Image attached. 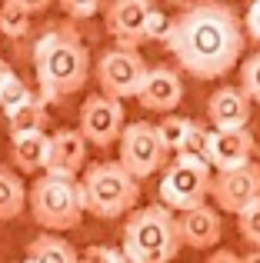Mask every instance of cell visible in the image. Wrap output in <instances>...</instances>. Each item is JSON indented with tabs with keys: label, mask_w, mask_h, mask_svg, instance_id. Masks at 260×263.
I'll list each match as a JSON object with an SVG mask.
<instances>
[{
	"label": "cell",
	"mask_w": 260,
	"mask_h": 263,
	"mask_svg": "<svg viewBox=\"0 0 260 263\" xmlns=\"http://www.w3.org/2000/svg\"><path fill=\"white\" fill-rule=\"evenodd\" d=\"M247 33L244 20L227 4L187 7L174 17L167 37V50L183 73L197 80H220L240 64Z\"/></svg>",
	"instance_id": "1"
},
{
	"label": "cell",
	"mask_w": 260,
	"mask_h": 263,
	"mask_svg": "<svg viewBox=\"0 0 260 263\" xmlns=\"http://www.w3.org/2000/svg\"><path fill=\"white\" fill-rule=\"evenodd\" d=\"M33 67H37L40 100L57 103L84 90L90 77V50L70 24H50L33 44Z\"/></svg>",
	"instance_id": "2"
},
{
	"label": "cell",
	"mask_w": 260,
	"mask_h": 263,
	"mask_svg": "<svg viewBox=\"0 0 260 263\" xmlns=\"http://www.w3.org/2000/svg\"><path fill=\"white\" fill-rule=\"evenodd\" d=\"M120 250L130 263H170L180 250V227L174 210H167L163 203L130 210Z\"/></svg>",
	"instance_id": "3"
},
{
	"label": "cell",
	"mask_w": 260,
	"mask_h": 263,
	"mask_svg": "<svg viewBox=\"0 0 260 263\" xmlns=\"http://www.w3.org/2000/svg\"><path fill=\"white\" fill-rule=\"evenodd\" d=\"M27 206L30 217L44 233H64L84 220L87 203H84V186L77 177H57L44 174L30 183L27 190Z\"/></svg>",
	"instance_id": "4"
},
{
	"label": "cell",
	"mask_w": 260,
	"mask_h": 263,
	"mask_svg": "<svg viewBox=\"0 0 260 263\" xmlns=\"http://www.w3.org/2000/svg\"><path fill=\"white\" fill-rule=\"evenodd\" d=\"M80 186H84L87 213L97 217V220L124 217V213L137 210V200H140V180H134L117 160L90 163L84 170Z\"/></svg>",
	"instance_id": "5"
},
{
	"label": "cell",
	"mask_w": 260,
	"mask_h": 263,
	"mask_svg": "<svg viewBox=\"0 0 260 263\" xmlns=\"http://www.w3.org/2000/svg\"><path fill=\"white\" fill-rule=\"evenodd\" d=\"M117 143H120L117 163L134 180H147V177H154L157 170H167V163H170L167 160L170 150L163 147V140H160L154 123H143V120L127 123Z\"/></svg>",
	"instance_id": "6"
},
{
	"label": "cell",
	"mask_w": 260,
	"mask_h": 263,
	"mask_svg": "<svg viewBox=\"0 0 260 263\" xmlns=\"http://www.w3.org/2000/svg\"><path fill=\"white\" fill-rule=\"evenodd\" d=\"M210 197V167L203 163H190L177 157L174 163H167L160 177V203L174 213H187L194 206L207 203Z\"/></svg>",
	"instance_id": "7"
},
{
	"label": "cell",
	"mask_w": 260,
	"mask_h": 263,
	"mask_svg": "<svg viewBox=\"0 0 260 263\" xmlns=\"http://www.w3.org/2000/svg\"><path fill=\"white\" fill-rule=\"evenodd\" d=\"M150 67L143 64V57L137 50H124V47H114L104 57L97 60V84L100 93L114 97V100H127V97H137L147 80Z\"/></svg>",
	"instance_id": "8"
},
{
	"label": "cell",
	"mask_w": 260,
	"mask_h": 263,
	"mask_svg": "<svg viewBox=\"0 0 260 263\" xmlns=\"http://www.w3.org/2000/svg\"><path fill=\"white\" fill-rule=\"evenodd\" d=\"M124 103L114 100V97L107 93H94L84 100V107H80V134H84L87 143H94V147L107 150L110 143L120 140V134H124Z\"/></svg>",
	"instance_id": "9"
},
{
	"label": "cell",
	"mask_w": 260,
	"mask_h": 263,
	"mask_svg": "<svg viewBox=\"0 0 260 263\" xmlns=\"http://www.w3.org/2000/svg\"><path fill=\"white\" fill-rule=\"evenodd\" d=\"M210 197L220 213H244L254 200H260V163H247L237 170L210 177Z\"/></svg>",
	"instance_id": "10"
},
{
	"label": "cell",
	"mask_w": 260,
	"mask_h": 263,
	"mask_svg": "<svg viewBox=\"0 0 260 263\" xmlns=\"http://www.w3.org/2000/svg\"><path fill=\"white\" fill-rule=\"evenodd\" d=\"M154 7H157L154 0H107V7H104L107 33L124 50H137L140 44H147L143 40V24H147Z\"/></svg>",
	"instance_id": "11"
},
{
	"label": "cell",
	"mask_w": 260,
	"mask_h": 263,
	"mask_svg": "<svg viewBox=\"0 0 260 263\" xmlns=\"http://www.w3.org/2000/svg\"><path fill=\"white\" fill-rule=\"evenodd\" d=\"M254 154H257V137L247 127L244 130H210V167L217 174L254 163Z\"/></svg>",
	"instance_id": "12"
},
{
	"label": "cell",
	"mask_w": 260,
	"mask_h": 263,
	"mask_svg": "<svg viewBox=\"0 0 260 263\" xmlns=\"http://www.w3.org/2000/svg\"><path fill=\"white\" fill-rule=\"evenodd\" d=\"M143 110H154V114L167 117L170 110H177L183 103V77L174 67H154L147 70V80H143L140 93H137Z\"/></svg>",
	"instance_id": "13"
},
{
	"label": "cell",
	"mask_w": 260,
	"mask_h": 263,
	"mask_svg": "<svg viewBox=\"0 0 260 263\" xmlns=\"http://www.w3.org/2000/svg\"><path fill=\"white\" fill-rule=\"evenodd\" d=\"M250 107L240 87H217L207 97V120L214 130H244L250 123Z\"/></svg>",
	"instance_id": "14"
},
{
	"label": "cell",
	"mask_w": 260,
	"mask_h": 263,
	"mask_svg": "<svg viewBox=\"0 0 260 263\" xmlns=\"http://www.w3.org/2000/svg\"><path fill=\"white\" fill-rule=\"evenodd\" d=\"M177 227H180V243L194 247V250H214L220 243V233H224L220 210L210 206V203H200L194 210L180 213Z\"/></svg>",
	"instance_id": "15"
},
{
	"label": "cell",
	"mask_w": 260,
	"mask_h": 263,
	"mask_svg": "<svg viewBox=\"0 0 260 263\" xmlns=\"http://www.w3.org/2000/svg\"><path fill=\"white\" fill-rule=\"evenodd\" d=\"M87 163V140L80 130H57L50 137V154H47L44 174L57 177H77V170H84Z\"/></svg>",
	"instance_id": "16"
},
{
	"label": "cell",
	"mask_w": 260,
	"mask_h": 263,
	"mask_svg": "<svg viewBox=\"0 0 260 263\" xmlns=\"http://www.w3.org/2000/svg\"><path fill=\"white\" fill-rule=\"evenodd\" d=\"M50 137L47 134H24L10 140V163L17 174H40L47 167Z\"/></svg>",
	"instance_id": "17"
},
{
	"label": "cell",
	"mask_w": 260,
	"mask_h": 263,
	"mask_svg": "<svg viewBox=\"0 0 260 263\" xmlns=\"http://www.w3.org/2000/svg\"><path fill=\"white\" fill-rule=\"evenodd\" d=\"M27 260L30 263H80L77 250L60 233H40V237H33L27 243Z\"/></svg>",
	"instance_id": "18"
},
{
	"label": "cell",
	"mask_w": 260,
	"mask_h": 263,
	"mask_svg": "<svg viewBox=\"0 0 260 263\" xmlns=\"http://www.w3.org/2000/svg\"><path fill=\"white\" fill-rule=\"evenodd\" d=\"M27 190L24 177L17 174L13 167H4L0 163V220H17L27 206Z\"/></svg>",
	"instance_id": "19"
},
{
	"label": "cell",
	"mask_w": 260,
	"mask_h": 263,
	"mask_svg": "<svg viewBox=\"0 0 260 263\" xmlns=\"http://www.w3.org/2000/svg\"><path fill=\"white\" fill-rule=\"evenodd\" d=\"M7 127H10L13 137H24V134H44L47 127V103L40 100H30L27 107H20L17 114L7 117Z\"/></svg>",
	"instance_id": "20"
},
{
	"label": "cell",
	"mask_w": 260,
	"mask_h": 263,
	"mask_svg": "<svg viewBox=\"0 0 260 263\" xmlns=\"http://www.w3.org/2000/svg\"><path fill=\"white\" fill-rule=\"evenodd\" d=\"M30 17L33 13L27 10L20 0H0V33L10 40H20L30 33Z\"/></svg>",
	"instance_id": "21"
},
{
	"label": "cell",
	"mask_w": 260,
	"mask_h": 263,
	"mask_svg": "<svg viewBox=\"0 0 260 263\" xmlns=\"http://www.w3.org/2000/svg\"><path fill=\"white\" fill-rule=\"evenodd\" d=\"M177 157H180V160H190V163H203V167H210V130L203 127V123L194 120V127H190L183 147L177 150Z\"/></svg>",
	"instance_id": "22"
},
{
	"label": "cell",
	"mask_w": 260,
	"mask_h": 263,
	"mask_svg": "<svg viewBox=\"0 0 260 263\" xmlns=\"http://www.w3.org/2000/svg\"><path fill=\"white\" fill-rule=\"evenodd\" d=\"M190 127H194V120H190V117L167 114V117H160V123H157V134H160L163 147H167L170 154H177V150L183 147V140H187Z\"/></svg>",
	"instance_id": "23"
},
{
	"label": "cell",
	"mask_w": 260,
	"mask_h": 263,
	"mask_svg": "<svg viewBox=\"0 0 260 263\" xmlns=\"http://www.w3.org/2000/svg\"><path fill=\"white\" fill-rule=\"evenodd\" d=\"M30 100H37V93L30 90V84H24V80L13 73V77L4 84V90H0V114L10 117V114H17L20 107H27Z\"/></svg>",
	"instance_id": "24"
},
{
	"label": "cell",
	"mask_w": 260,
	"mask_h": 263,
	"mask_svg": "<svg viewBox=\"0 0 260 263\" xmlns=\"http://www.w3.org/2000/svg\"><path fill=\"white\" fill-rule=\"evenodd\" d=\"M240 90L250 103H260V50L240 60Z\"/></svg>",
	"instance_id": "25"
},
{
	"label": "cell",
	"mask_w": 260,
	"mask_h": 263,
	"mask_svg": "<svg viewBox=\"0 0 260 263\" xmlns=\"http://www.w3.org/2000/svg\"><path fill=\"white\" fill-rule=\"evenodd\" d=\"M237 230L254 250H260V200H254L244 213H237Z\"/></svg>",
	"instance_id": "26"
},
{
	"label": "cell",
	"mask_w": 260,
	"mask_h": 263,
	"mask_svg": "<svg viewBox=\"0 0 260 263\" xmlns=\"http://www.w3.org/2000/svg\"><path fill=\"white\" fill-rule=\"evenodd\" d=\"M170 27H174V17H170L167 10H160V7H154L147 24H143V40H160V44H167Z\"/></svg>",
	"instance_id": "27"
},
{
	"label": "cell",
	"mask_w": 260,
	"mask_h": 263,
	"mask_svg": "<svg viewBox=\"0 0 260 263\" xmlns=\"http://www.w3.org/2000/svg\"><path fill=\"white\" fill-rule=\"evenodd\" d=\"M57 4L70 20H87V17H97L107 7V0H57Z\"/></svg>",
	"instance_id": "28"
},
{
	"label": "cell",
	"mask_w": 260,
	"mask_h": 263,
	"mask_svg": "<svg viewBox=\"0 0 260 263\" xmlns=\"http://www.w3.org/2000/svg\"><path fill=\"white\" fill-rule=\"evenodd\" d=\"M80 263H130L124 257V250H114V247H104V243H94L80 253Z\"/></svg>",
	"instance_id": "29"
},
{
	"label": "cell",
	"mask_w": 260,
	"mask_h": 263,
	"mask_svg": "<svg viewBox=\"0 0 260 263\" xmlns=\"http://www.w3.org/2000/svg\"><path fill=\"white\" fill-rule=\"evenodd\" d=\"M244 33H247V40L260 44V0H250L247 17H244Z\"/></svg>",
	"instance_id": "30"
},
{
	"label": "cell",
	"mask_w": 260,
	"mask_h": 263,
	"mask_svg": "<svg viewBox=\"0 0 260 263\" xmlns=\"http://www.w3.org/2000/svg\"><path fill=\"white\" fill-rule=\"evenodd\" d=\"M207 263H244V257L234 253V250H227V247H220V250H210Z\"/></svg>",
	"instance_id": "31"
},
{
	"label": "cell",
	"mask_w": 260,
	"mask_h": 263,
	"mask_svg": "<svg viewBox=\"0 0 260 263\" xmlns=\"http://www.w3.org/2000/svg\"><path fill=\"white\" fill-rule=\"evenodd\" d=\"M20 4H24V7H27V10H30V13H44L47 7L53 4V0H20Z\"/></svg>",
	"instance_id": "32"
},
{
	"label": "cell",
	"mask_w": 260,
	"mask_h": 263,
	"mask_svg": "<svg viewBox=\"0 0 260 263\" xmlns=\"http://www.w3.org/2000/svg\"><path fill=\"white\" fill-rule=\"evenodd\" d=\"M13 77V70H10V64H7V60H0V90H4V84L7 80Z\"/></svg>",
	"instance_id": "33"
},
{
	"label": "cell",
	"mask_w": 260,
	"mask_h": 263,
	"mask_svg": "<svg viewBox=\"0 0 260 263\" xmlns=\"http://www.w3.org/2000/svg\"><path fill=\"white\" fill-rule=\"evenodd\" d=\"M244 263H260V250H250L247 257H244Z\"/></svg>",
	"instance_id": "34"
},
{
	"label": "cell",
	"mask_w": 260,
	"mask_h": 263,
	"mask_svg": "<svg viewBox=\"0 0 260 263\" xmlns=\"http://www.w3.org/2000/svg\"><path fill=\"white\" fill-rule=\"evenodd\" d=\"M163 4H177V7H183V10H187V7H194V0H163Z\"/></svg>",
	"instance_id": "35"
},
{
	"label": "cell",
	"mask_w": 260,
	"mask_h": 263,
	"mask_svg": "<svg viewBox=\"0 0 260 263\" xmlns=\"http://www.w3.org/2000/svg\"><path fill=\"white\" fill-rule=\"evenodd\" d=\"M200 4H220V0H194V7H200Z\"/></svg>",
	"instance_id": "36"
},
{
	"label": "cell",
	"mask_w": 260,
	"mask_h": 263,
	"mask_svg": "<svg viewBox=\"0 0 260 263\" xmlns=\"http://www.w3.org/2000/svg\"><path fill=\"white\" fill-rule=\"evenodd\" d=\"M13 263H30V260H27V257H24V260H13Z\"/></svg>",
	"instance_id": "37"
},
{
	"label": "cell",
	"mask_w": 260,
	"mask_h": 263,
	"mask_svg": "<svg viewBox=\"0 0 260 263\" xmlns=\"http://www.w3.org/2000/svg\"><path fill=\"white\" fill-rule=\"evenodd\" d=\"M257 157H260V143H257Z\"/></svg>",
	"instance_id": "38"
}]
</instances>
